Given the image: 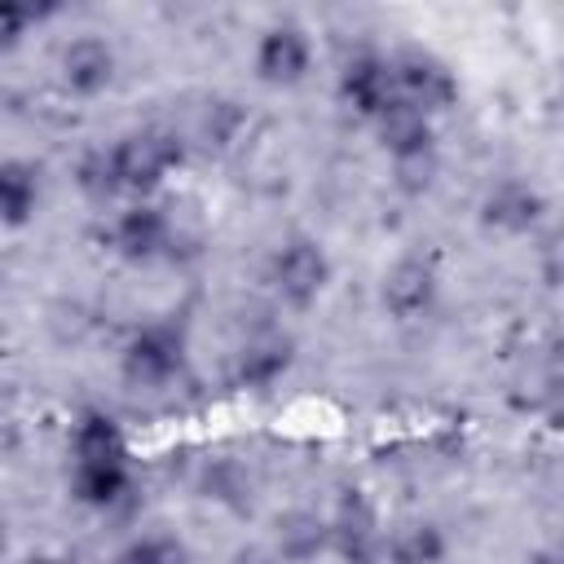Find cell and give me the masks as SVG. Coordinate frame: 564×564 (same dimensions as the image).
I'll list each match as a JSON object with an SVG mask.
<instances>
[{
  "mask_svg": "<svg viewBox=\"0 0 564 564\" xmlns=\"http://www.w3.org/2000/svg\"><path fill=\"white\" fill-rule=\"evenodd\" d=\"M370 123H375V132H379V145L392 154V163L436 154V128H432V115L414 110V106L401 101V97L388 101Z\"/></svg>",
  "mask_w": 564,
  "mask_h": 564,
  "instance_id": "30bf717a",
  "label": "cell"
},
{
  "mask_svg": "<svg viewBox=\"0 0 564 564\" xmlns=\"http://www.w3.org/2000/svg\"><path fill=\"white\" fill-rule=\"evenodd\" d=\"M132 489L128 463H70V498L93 511H110Z\"/></svg>",
  "mask_w": 564,
  "mask_h": 564,
  "instance_id": "5bb4252c",
  "label": "cell"
},
{
  "mask_svg": "<svg viewBox=\"0 0 564 564\" xmlns=\"http://www.w3.org/2000/svg\"><path fill=\"white\" fill-rule=\"evenodd\" d=\"M542 212H546V198L524 181H502L480 203L485 229H498V234H529L542 220Z\"/></svg>",
  "mask_w": 564,
  "mask_h": 564,
  "instance_id": "7c38bea8",
  "label": "cell"
},
{
  "mask_svg": "<svg viewBox=\"0 0 564 564\" xmlns=\"http://www.w3.org/2000/svg\"><path fill=\"white\" fill-rule=\"evenodd\" d=\"M326 551L344 564H383V529L361 489H344L335 516L326 520Z\"/></svg>",
  "mask_w": 564,
  "mask_h": 564,
  "instance_id": "277c9868",
  "label": "cell"
},
{
  "mask_svg": "<svg viewBox=\"0 0 564 564\" xmlns=\"http://www.w3.org/2000/svg\"><path fill=\"white\" fill-rule=\"evenodd\" d=\"M70 458L75 463H128V441L106 410H84L70 432Z\"/></svg>",
  "mask_w": 564,
  "mask_h": 564,
  "instance_id": "2e32d148",
  "label": "cell"
},
{
  "mask_svg": "<svg viewBox=\"0 0 564 564\" xmlns=\"http://www.w3.org/2000/svg\"><path fill=\"white\" fill-rule=\"evenodd\" d=\"M379 300H383L388 317H397V322L423 317V313L436 304V269H432L427 260H419V256L397 260V264L383 273Z\"/></svg>",
  "mask_w": 564,
  "mask_h": 564,
  "instance_id": "8fae6325",
  "label": "cell"
},
{
  "mask_svg": "<svg viewBox=\"0 0 564 564\" xmlns=\"http://www.w3.org/2000/svg\"><path fill=\"white\" fill-rule=\"evenodd\" d=\"M26 564H62V560H53V555H31Z\"/></svg>",
  "mask_w": 564,
  "mask_h": 564,
  "instance_id": "603a6c76",
  "label": "cell"
},
{
  "mask_svg": "<svg viewBox=\"0 0 564 564\" xmlns=\"http://www.w3.org/2000/svg\"><path fill=\"white\" fill-rule=\"evenodd\" d=\"M291 357H295V344L286 335H278V330H264L238 352V383L242 388H269V383H278L286 375Z\"/></svg>",
  "mask_w": 564,
  "mask_h": 564,
  "instance_id": "e0dca14e",
  "label": "cell"
},
{
  "mask_svg": "<svg viewBox=\"0 0 564 564\" xmlns=\"http://www.w3.org/2000/svg\"><path fill=\"white\" fill-rule=\"evenodd\" d=\"M57 75L66 84V93L75 97H97L110 88L115 79V48L101 35H75L62 44L57 53Z\"/></svg>",
  "mask_w": 564,
  "mask_h": 564,
  "instance_id": "9c48e42d",
  "label": "cell"
},
{
  "mask_svg": "<svg viewBox=\"0 0 564 564\" xmlns=\"http://www.w3.org/2000/svg\"><path fill=\"white\" fill-rule=\"evenodd\" d=\"M31 22H35L31 9H22V4H4V0H0V53L18 48V44L26 40V31H31Z\"/></svg>",
  "mask_w": 564,
  "mask_h": 564,
  "instance_id": "44dd1931",
  "label": "cell"
},
{
  "mask_svg": "<svg viewBox=\"0 0 564 564\" xmlns=\"http://www.w3.org/2000/svg\"><path fill=\"white\" fill-rule=\"evenodd\" d=\"M313 70V40L295 22H273L256 40V79L269 88H295Z\"/></svg>",
  "mask_w": 564,
  "mask_h": 564,
  "instance_id": "8992f818",
  "label": "cell"
},
{
  "mask_svg": "<svg viewBox=\"0 0 564 564\" xmlns=\"http://www.w3.org/2000/svg\"><path fill=\"white\" fill-rule=\"evenodd\" d=\"M269 282L273 291L291 304V308H308L317 304V295L330 282V256L317 238H291L278 247L273 264H269Z\"/></svg>",
  "mask_w": 564,
  "mask_h": 564,
  "instance_id": "5b68a950",
  "label": "cell"
},
{
  "mask_svg": "<svg viewBox=\"0 0 564 564\" xmlns=\"http://www.w3.org/2000/svg\"><path fill=\"white\" fill-rule=\"evenodd\" d=\"M185 370V330L172 322H150L123 344V379L137 388H163Z\"/></svg>",
  "mask_w": 564,
  "mask_h": 564,
  "instance_id": "3957f363",
  "label": "cell"
},
{
  "mask_svg": "<svg viewBox=\"0 0 564 564\" xmlns=\"http://www.w3.org/2000/svg\"><path fill=\"white\" fill-rule=\"evenodd\" d=\"M432 172H436V154L405 159V163H397V185H401V189H410V194H419V189H427V185H432Z\"/></svg>",
  "mask_w": 564,
  "mask_h": 564,
  "instance_id": "7402d4cb",
  "label": "cell"
},
{
  "mask_svg": "<svg viewBox=\"0 0 564 564\" xmlns=\"http://www.w3.org/2000/svg\"><path fill=\"white\" fill-rule=\"evenodd\" d=\"M339 101L361 115V119H375L388 101H397V84H392V62L379 57V53H352L344 66H339Z\"/></svg>",
  "mask_w": 564,
  "mask_h": 564,
  "instance_id": "52a82bcc",
  "label": "cell"
},
{
  "mask_svg": "<svg viewBox=\"0 0 564 564\" xmlns=\"http://www.w3.org/2000/svg\"><path fill=\"white\" fill-rule=\"evenodd\" d=\"M278 529H282V551L291 560H304L313 551H326V520H317V516H291Z\"/></svg>",
  "mask_w": 564,
  "mask_h": 564,
  "instance_id": "d6986e66",
  "label": "cell"
},
{
  "mask_svg": "<svg viewBox=\"0 0 564 564\" xmlns=\"http://www.w3.org/2000/svg\"><path fill=\"white\" fill-rule=\"evenodd\" d=\"M110 242L115 251L128 260V264H150L167 251L172 242V220L163 207L154 203H132L115 216V229H110Z\"/></svg>",
  "mask_w": 564,
  "mask_h": 564,
  "instance_id": "ba28073f",
  "label": "cell"
},
{
  "mask_svg": "<svg viewBox=\"0 0 564 564\" xmlns=\"http://www.w3.org/2000/svg\"><path fill=\"white\" fill-rule=\"evenodd\" d=\"M40 212V167L26 159H0V225L22 229Z\"/></svg>",
  "mask_w": 564,
  "mask_h": 564,
  "instance_id": "9a60e30c",
  "label": "cell"
},
{
  "mask_svg": "<svg viewBox=\"0 0 564 564\" xmlns=\"http://www.w3.org/2000/svg\"><path fill=\"white\" fill-rule=\"evenodd\" d=\"M110 564H189V551L172 533H141L115 551Z\"/></svg>",
  "mask_w": 564,
  "mask_h": 564,
  "instance_id": "ac0fdd59",
  "label": "cell"
},
{
  "mask_svg": "<svg viewBox=\"0 0 564 564\" xmlns=\"http://www.w3.org/2000/svg\"><path fill=\"white\" fill-rule=\"evenodd\" d=\"M392 62V84L397 97L410 101L423 115H441L458 101V75L449 70L445 57H436L432 48H401Z\"/></svg>",
  "mask_w": 564,
  "mask_h": 564,
  "instance_id": "7a4b0ae2",
  "label": "cell"
},
{
  "mask_svg": "<svg viewBox=\"0 0 564 564\" xmlns=\"http://www.w3.org/2000/svg\"><path fill=\"white\" fill-rule=\"evenodd\" d=\"M110 176L119 194H132L137 203L145 194H154L163 185V176L172 167L185 163V141L172 128H145V132H128L119 137L110 150Z\"/></svg>",
  "mask_w": 564,
  "mask_h": 564,
  "instance_id": "6da1fadb",
  "label": "cell"
},
{
  "mask_svg": "<svg viewBox=\"0 0 564 564\" xmlns=\"http://www.w3.org/2000/svg\"><path fill=\"white\" fill-rule=\"evenodd\" d=\"M79 189H84L88 198H110V194H119V189H115V176H110V154H106V150H97V154H88V159L79 163Z\"/></svg>",
  "mask_w": 564,
  "mask_h": 564,
  "instance_id": "ffe728a7",
  "label": "cell"
},
{
  "mask_svg": "<svg viewBox=\"0 0 564 564\" xmlns=\"http://www.w3.org/2000/svg\"><path fill=\"white\" fill-rule=\"evenodd\" d=\"M445 555H449V542L436 520L410 516L383 529V564H441Z\"/></svg>",
  "mask_w": 564,
  "mask_h": 564,
  "instance_id": "4fadbf2b",
  "label": "cell"
}]
</instances>
